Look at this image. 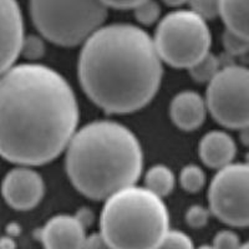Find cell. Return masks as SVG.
I'll list each match as a JSON object with an SVG mask.
<instances>
[{
    "instance_id": "obj_1",
    "label": "cell",
    "mask_w": 249,
    "mask_h": 249,
    "mask_svg": "<svg viewBox=\"0 0 249 249\" xmlns=\"http://www.w3.org/2000/svg\"><path fill=\"white\" fill-rule=\"evenodd\" d=\"M74 90L54 69L20 64L0 75V156L23 166L53 161L76 132Z\"/></svg>"
},
{
    "instance_id": "obj_2",
    "label": "cell",
    "mask_w": 249,
    "mask_h": 249,
    "mask_svg": "<svg viewBox=\"0 0 249 249\" xmlns=\"http://www.w3.org/2000/svg\"><path fill=\"white\" fill-rule=\"evenodd\" d=\"M80 84L89 99L107 113L144 107L161 85L162 61L153 40L139 26H101L86 40L79 56Z\"/></svg>"
},
{
    "instance_id": "obj_3",
    "label": "cell",
    "mask_w": 249,
    "mask_h": 249,
    "mask_svg": "<svg viewBox=\"0 0 249 249\" xmlns=\"http://www.w3.org/2000/svg\"><path fill=\"white\" fill-rule=\"evenodd\" d=\"M143 167V153L135 133L115 121H93L74 133L66 147L71 183L92 199H107L135 186Z\"/></svg>"
},
{
    "instance_id": "obj_4",
    "label": "cell",
    "mask_w": 249,
    "mask_h": 249,
    "mask_svg": "<svg viewBox=\"0 0 249 249\" xmlns=\"http://www.w3.org/2000/svg\"><path fill=\"white\" fill-rule=\"evenodd\" d=\"M168 231L167 207L144 187L119 191L102 208L100 233L111 249H157Z\"/></svg>"
},
{
    "instance_id": "obj_5",
    "label": "cell",
    "mask_w": 249,
    "mask_h": 249,
    "mask_svg": "<svg viewBox=\"0 0 249 249\" xmlns=\"http://www.w3.org/2000/svg\"><path fill=\"white\" fill-rule=\"evenodd\" d=\"M40 34L60 46L84 44L102 26L108 9L102 1H44L29 4Z\"/></svg>"
},
{
    "instance_id": "obj_6",
    "label": "cell",
    "mask_w": 249,
    "mask_h": 249,
    "mask_svg": "<svg viewBox=\"0 0 249 249\" xmlns=\"http://www.w3.org/2000/svg\"><path fill=\"white\" fill-rule=\"evenodd\" d=\"M152 40L161 61L188 69L210 53L212 35L201 17L190 9H177L160 21Z\"/></svg>"
},
{
    "instance_id": "obj_7",
    "label": "cell",
    "mask_w": 249,
    "mask_h": 249,
    "mask_svg": "<svg viewBox=\"0 0 249 249\" xmlns=\"http://www.w3.org/2000/svg\"><path fill=\"white\" fill-rule=\"evenodd\" d=\"M249 74L241 65H227L208 82L206 106L213 119L227 128L248 127Z\"/></svg>"
},
{
    "instance_id": "obj_8",
    "label": "cell",
    "mask_w": 249,
    "mask_h": 249,
    "mask_svg": "<svg viewBox=\"0 0 249 249\" xmlns=\"http://www.w3.org/2000/svg\"><path fill=\"white\" fill-rule=\"evenodd\" d=\"M249 168L247 163H231L218 170L208 191L210 210L232 227H247Z\"/></svg>"
},
{
    "instance_id": "obj_9",
    "label": "cell",
    "mask_w": 249,
    "mask_h": 249,
    "mask_svg": "<svg viewBox=\"0 0 249 249\" xmlns=\"http://www.w3.org/2000/svg\"><path fill=\"white\" fill-rule=\"evenodd\" d=\"M44 192L43 177L26 166L9 171L1 183L4 199L18 211H28L36 207L43 199Z\"/></svg>"
},
{
    "instance_id": "obj_10",
    "label": "cell",
    "mask_w": 249,
    "mask_h": 249,
    "mask_svg": "<svg viewBox=\"0 0 249 249\" xmlns=\"http://www.w3.org/2000/svg\"><path fill=\"white\" fill-rule=\"evenodd\" d=\"M24 39V20L19 4L0 0V75L14 66Z\"/></svg>"
},
{
    "instance_id": "obj_11",
    "label": "cell",
    "mask_w": 249,
    "mask_h": 249,
    "mask_svg": "<svg viewBox=\"0 0 249 249\" xmlns=\"http://www.w3.org/2000/svg\"><path fill=\"white\" fill-rule=\"evenodd\" d=\"M39 237L45 249H82L86 233L75 215L59 214L46 222Z\"/></svg>"
},
{
    "instance_id": "obj_12",
    "label": "cell",
    "mask_w": 249,
    "mask_h": 249,
    "mask_svg": "<svg viewBox=\"0 0 249 249\" xmlns=\"http://www.w3.org/2000/svg\"><path fill=\"white\" fill-rule=\"evenodd\" d=\"M170 113L173 124L177 127L183 131H193L206 120V102L196 91H182L173 97Z\"/></svg>"
},
{
    "instance_id": "obj_13",
    "label": "cell",
    "mask_w": 249,
    "mask_h": 249,
    "mask_svg": "<svg viewBox=\"0 0 249 249\" xmlns=\"http://www.w3.org/2000/svg\"><path fill=\"white\" fill-rule=\"evenodd\" d=\"M237 147L235 142L224 131H212L206 133L199 143V156L208 167L221 168L233 163Z\"/></svg>"
},
{
    "instance_id": "obj_14",
    "label": "cell",
    "mask_w": 249,
    "mask_h": 249,
    "mask_svg": "<svg viewBox=\"0 0 249 249\" xmlns=\"http://www.w3.org/2000/svg\"><path fill=\"white\" fill-rule=\"evenodd\" d=\"M219 17L227 30L249 39V1L248 0H224L219 1Z\"/></svg>"
},
{
    "instance_id": "obj_15",
    "label": "cell",
    "mask_w": 249,
    "mask_h": 249,
    "mask_svg": "<svg viewBox=\"0 0 249 249\" xmlns=\"http://www.w3.org/2000/svg\"><path fill=\"white\" fill-rule=\"evenodd\" d=\"M175 182L172 170L164 164H155L144 176V188L160 198H163L172 192L175 188Z\"/></svg>"
},
{
    "instance_id": "obj_16",
    "label": "cell",
    "mask_w": 249,
    "mask_h": 249,
    "mask_svg": "<svg viewBox=\"0 0 249 249\" xmlns=\"http://www.w3.org/2000/svg\"><path fill=\"white\" fill-rule=\"evenodd\" d=\"M219 70V60L211 51L188 68L191 77L196 82H210Z\"/></svg>"
},
{
    "instance_id": "obj_17",
    "label": "cell",
    "mask_w": 249,
    "mask_h": 249,
    "mask_svg": "<svg viewBox=\"0 0 249 249\" xmlns=\"http://www.w3.org/2000/svg\"><path fill=\"white\" fill-rule=\"evenodd\" d=\"M179 182L186 192L197 193L202 190L206 183V175L203 170L196 164H187L182 168L179 175Z\"/></svg>"
},
{
    "instance_id": "obj_18",
    "label": "cell",
    "mask_w": 249,
    "mask_h": 249,
    "mask_svg": "<svg viewBox=\"0 0 249 249\" xmlns=\"http://www.w3.org/2000/svg\"><path fill=\"white\" fill-rule=\"evenodd\" d=\"M133 13L140 23L143 25H151L159 20L160 14H161V6L153 0H147V1L140 0L136 8L133 9Z\"/></svg>"
},
{
    "instance_id": "obj_19",
    "label": "cell",
    "mask_w": 249,
    "mask_h": 249,
    "mask_svg": "<svg viewBox=\"0 0 249 249\" xmlns=\"http://www.w3.org/2000/svg\"><path fill=\"white\" fill-rule=\"evenodd\" d=\"M45 54V44L44 40L37 35H24L20 48V55L26 60H39Z\"/></svg>"
},
{
    "instance_id": "obj_20",
    "label": "cell",
    "mask_w": 249,
    "mask_h": 249,
    "mask_svg": "<svg viewBox=\"0 0 249 249\" xmlns=\"http://www.w3.org/2000/svg\"><path fill=\"white\" fill-rule=\"evenodd\" d=\"M157 249H195L193 242L186 233L168 231Z\"/></svg>"
},
{
    "instance_id": "obj_21",
    "label": "cell",
    "mask_w": 249,
    "mask_h": 249,
    "mask_svg": "<svg viewBox=\"0 0 249 249\" xmlns=\"http://www.w3.org/2000/svg\"><path fill=\"white\" fill-rule=\"evenodd\" d=\"M223 45L231 55H243L248 51L249 40L226 30L223 34Z\"/></svg>"
},
{
    "instance_id": "obj_22",
    "label": "cell",
    "mask_w": 249,
    "mask_h": 249,
    "mask_svg": "<svg viewBox=\"0 0 249 249\" xmlns=\"http://www.w3.org/2000/svg\"><path fill=\"white\" fill-rule=\"evenodd\" d=\"M190 10L201 17L204 21L214 19L219 14V1L212 0H196L190 3Z\"/></svg>"
},
{
    "instance_id": "obj_23",
    "label": "cell",
    "mask_w": 249,
    "mask_h": 249,
    "mask_svg": "<svg viewBox=\"0 0 249 249\" xmlns=\"http://www.w3.org/2000/svg\"><path fill=\"white\" fill-rule=\"evenodd\" d=\"M212 247L214 249H238L241 247V238L233 231H221L214 235Z\"/></svg>"
},
{
    "instance_id": "obj_24",
    "label": "cell",
    "mask_w": 249,
    "mask_h": 249,
    "mask_svg": "<svg viewBox=\"0 0 249 249\" xmlns=\"http://www.w3.org/2000/svg\"><path fill=\"white\" fill-rule=\"evenodd\" d=\"M184 218H186V223L192 228H202L210 219V211L204 207L195 204L187 210Z\"/></svg>"
},
{
    "instance_id": "obj_25",
    "label": "cell",
    "mask_w": 249,
    "mask_h": 249,
    "mask_svg": "<svg viewBox=\"0 0 249 249\" xmlns=\"http://www.w3.org/2000/svg\"><path fill=\"white\" fill-rule=\"evenodd\" d=\"M82 249H111V247L108 246L105 238L102 237L101 233L97 232L86 235Z\"/></svg>"
},
{
    "instance_id": "obj_26",
    "label": "cell",
    "mask_w": 249,
    "mask_h": 249,
    "mask_svg": "<svg viewBox=\"0 0 249 249\" xmlns=\"http://www.w3.org/2000/svg\"><path fill=\"white\" fill-rule=\"evenodd\" d=\"M140 0H113V1H102L105 4L106 8H115L120 10H133L139 4Z\"/></svg>"
},
{
    "instance_id": "obj_27",
    "label": "cell",
    "mask_w": 249,
    "mask_h": 249,
    "mask_svg": "<svg viewBox=\"0 0 249 249\" xmlns=\"http://www.w3.org/2000/svg\"><path fill=\"white\" fill-rule=\"evenodd\" d=\"M75 218L81 223V226L86 230V227L91 226L93 223V219H95V215H93L92 211H90L89 208H81L79 210V212L75 214Z\"/></svg>"
},
{
    "instance_id": "obj_28",
    "label": "cell",
    "mask_w": 249,
    "mask_h": 249,
    "mask_svg": "<svg viewBox=\"0 0 249 249\" xmlns=\"http://www.w3.org/2000/svg\"><path fill=\"white\" fill-rule=\"evenodd\" d=\"M0 249H15V242L12 237H3L0 239Z\"/></svg>"
},
{
    "instance_id": "obj_29",
    "label": "cell",
    "mask_w": 249,
    "mask_h": 249,
    "mask_svg": "<svg viewBox=\"0 0 249 249\" xmlns=\"http://www.w3.org/2000/svg\"><path fill=\"white\" fill-rule=\"evenodd\" d=\"M166 4L170 6H181L182 4H184V1H166Z\"/></svg>"
},
{
    "instance_id": "obj_30",
    "label": "cell",
    "mask_w": 249,
    "mask_h": 249,
    "mask_svg": "<svg viewBox=\"0 0 249 249\" xmlns=\"http://www.w3.org/2000/svg\"><path fill=\"white\" fill-rule=\"evenodd\" d=\"M197 249H214V248H213L212 246H207V244H204V246H201L199 248H197Z\"/></svg>"
},
{
    "instance_id": "obj_31",
    "label": "cell",
    "mask_w": 249,
    "mask_h": 249,
    "mask_svg": "<svg viewBox=\"0 0 249 249\" xmlns=\"http://www.w3.org/2000/svg\"><path fill=\"white\" fill-rule=\"evenodd\" d=\"M238 249H249V247H248V243L241 244V247H239V248H238Z\"/></svg>"
}]
</instances>
